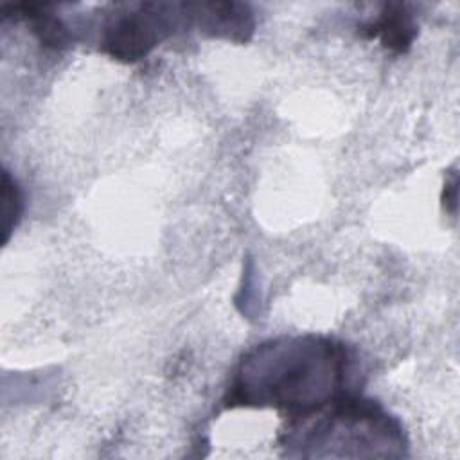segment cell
<instances>
[{
    "label": "cell",
    "mask_w": 460,
    "mask_h": 460,
    "mask_svg": "<svg viewBox=\"0 0 460 460\" xmlns=\"http://www.w3.org/2000/svg\"><path fill=\"white\" fill-rule=\"evenodd\" d=\"M352 358L343 343L323 336L270 340L239 363L225 404L277 408L289 419L305 417L345 390Z\"/></svg>",
    "instance_id": "obj_1"
},
{
    "label": "cell",
    "mask_w": 460,
    "mask_h": 460,
    "mask_svg": "<svg viewBox=\"0 0 460 460\" xmlns=\"http://www.w3.org/2000/svg\"><path fill=\"white\" fill-rule=\"evenodd\" d=\"M284 447L298 449V456H316L322 447L354 446L358 456H363L361 447H370L372 455H402L406 446L402 428L377 402L343 394L323 408L291 419Z\"/></svg>",
    "instance_id": "obj_2"
},
{
    "label": "cell",
    "mask_w": 460,
    "mask_h": 460,
    "mask_svg": "<svg viewBox=\"0 0 460 460\" xmlns=\"http://www.w3.org/2000/svg\"><path fill=\"white\" fill-rule=\"evenodd\" d=\"M190 27V2L124 4L104 23L101 50L126 63L137 61L176 31Z\"/></svg>",
    "instance_id": "obj_3"
},
{
    "label": "cell",
    "mask_w": 460,
    "mask_h": 460,
    "mask_svg": "<svg viewBox=\"0 0 460 460\" xmlns=\"http://www.w3.org/2000/svg\"><path fill=\"white\" fill-rule=\"evenodd\" d=\"M192 22L199 32L244 43L253 32V14L246 4L237 2H190Z\"/></svg>",
    "instance_id": "obj_4"
},
{
    "label": "cell",
    "mask_w": 460,
    "mask_h": 460,
    "mask_svg": "<svg viewBox=\"0 0 460 460\" xmlns=\"http://www.w3.org/2000/svg\"><path fill=\"white\" fill-rule=\"evenodd\" d=\"M367 38H379L383 47L404 52L415 38V23L411 14L401 4H386L379 18L361 27Z\"/></svg>",
    "instance_id": "obj_5"
},
{
    "label": "cell",
    "mask_w": 460,
    "mask_h": 460,
    "mask_svg": "<svg viewBox=\"0 0 460 460\" xmlns=\"http://www.w3.org/2000/svg\"><path fill=\"white\" fill-rule=\"evenodd\" d=\"M23 198L18 183L11 178V174L4 169L2 174V230H4V243L9 241L11 232L18 225L22 217Z\"/></svg>",
    "instance_id": "obj_6"
}]
</instances>
